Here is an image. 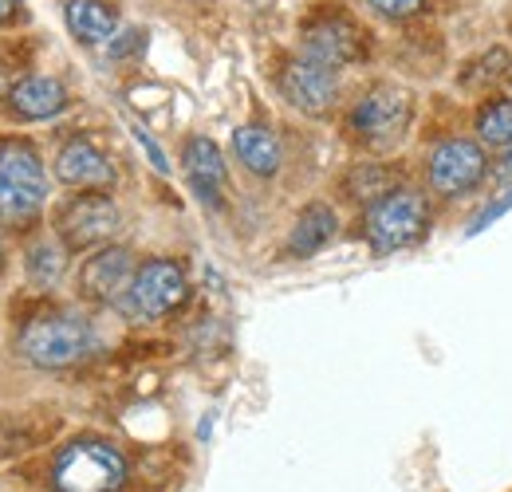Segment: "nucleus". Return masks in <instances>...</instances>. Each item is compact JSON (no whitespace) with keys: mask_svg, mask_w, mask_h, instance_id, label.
Segmentation results:
<instances>
[{"mask_svg":"<svg viewBox=\"0 0 512 492\" xmlns=\"http://www.w3.org/2000/svg\"><path fill=\"white\" fill-rule=\"evenodd\" d=\"M67 28L83 44H111L119 36V16L103 0H67Z\"/></svg>","mask_w":512,"mask_h":492,"instance_id":"15","label":"nucleus"},{"mask_svg":"<svg viewBox=\"0 0 512 492\" xmlns=\"http://www.w3.org/2000/svg\"><path fill=\"white\" fill-rule=\"evenodd\" d=\"M477 134L489 146H512V99H493L477 111Z\"/></svg>","mask_w":512,"mask_h":492,"instance_id":"18","label":"nucleus"},{"mask_svg":"<svg viewBox=\"0 0 512 492\" xmlns=\"http://www.w3.org/2000/svg\"><path fill=\"white\" fill-rule=\"evenodd\" d=\"M509 205H512V189L505 193V197H501V201H493V205H489V209H485V213H481V217L473 221V233H477V229H485V225H489L493 217H501V213H505Z\"/></svg>","mask_w":512,"mask_h":492,"instance_id":"22","label":"nucleus"},{"mask_svg":"<svg viewBox=\"0 0 512 492\" xmlns=\"http://www.w3.org/2000/svg\"><path fill=\"white\" fill-rule=\"evenodd\" d=\"M383 16H390V20H406V16H414L418 8H422V0H371Z\"/></svg>","mask_w":512,"mask_h":492,"instance_id":"21","label":"nucleus"},{"mask_svg":"<svg viewBox=\"0 0 512 492\" xmlns=\"http://www.w3.org/2000/svg\"><path fill=\"white\" fill-rule=\"evenodd\" d=\"M56 174H60V182L83 185V189H107V185H115L111 162H107L91 142H83V138L67 142L64 150H60V158H56Z\"/></svg>","mask_w":512,"mask_h":492,"instance_id":"12","label":"nucleus"},{"mask_svg":"<svg viewBox=\"0 0 512 492\" xmlns=\"http://www.w3.org/2000/svg\"><path fill=\"white\" fill-rule=\"evenodd\" d=\"M186 178L197 189V197L205 205L221 201V185H225V158L209 138H190L186 142Z\"/></svg>","mask_w":512,"mask_h":492,"instance_id":"13","label":"nucleus"},{"mask_svg":"<svg viewBox=\"0 0 512 492\" xmlns=\"http://www.w3.org/2000/svg\"><path fill=\"white\" fill-rule=\"evenodd\" d=\"M91 347V331L83 319L67 315V311H48V315H36L24 335H20V351L36 363V367L60 370L71 367L87 355Z\"/></svg>","mask_w":512,"mask_h":492,"instance_id":"3","label":"nucleus"},{"mask_svg":"<svg viewBox=\"0 0 512 492\" xmlns=\"http://www.w3.org/2000/svg\"><path fill=\"white\" fill-rule=\"evenodd\" d=\"M8 103H12V111H16L20 119H52V115L64 111L67 95L56 79H48V75H28V79H20V83L12 87Z\"/></svg>","mask_w":512,"mask_h":492,"instance_id":"14","label":"nucleus"},{"mask_svg":"<svg viewBox=\"0 0 512 492\" xmlns=\"http://www.w3.org/2000/svg\"><path fill=\"white\" fill-rule=\"evenodd\" d=\"M426 229H430V209H426L422 193H410V189L386 193L367 213V241L383 256L418 245L426 237Z\"/></svg>","mask_w":512,"mask_h":492,"instance_id":"2","label":"nucleus"},{"mask_svg":"<svg viewBox=\"0 0 512 492\" xmlns=\"http://www.w3.org/2000/svg\"><path fill=\"white\" fill-rule=\"evenodd\" d=\"M347 189H351L355 201H383L386 193H394V178L383 166H363V170L351 174Z\"/></svg>","mask_w":512,"mask_h":492,"instance_id":"20","label":"nucleus"},{"mask_svg":"<svg viewBox=\"0 0 512 492\" xmlns=\"http://www.w3.org/2000/svg\"><path fill=\"white\" fill-rule=\"evenodd\" d=\"M48 174L32 146L0 142V221L24 225L44 209Z\"/></svg>","mask_w":512,"mask_h":492,"instance_id":"1","label":"nucleus"},{"mask_svg":"<svg viewBox=\"0 0 512 492\" xmlns=\"http://www.w3.org/2000/svg\"><path fill=\"white\" fill-rule=\"evenodd\" d=\"M134 260H130L127 248H103L95 252L83 272H79V292L95 304H123L130 280H134Z\"/></svg>","mask_w":512,"mask_h":492,"instance_id":"10","label":"nucleus"},{"mask_svg":"<svg viewBox=\"0 0 512 492\" xmlns=\"http://www.w3.org/2000/svg\"><path fill=\"white\" fill-rule=\"evenodd\" d=\"M0 260H4V252H0Z\"/></svg>","mask_w":512,"mask_h":492,"instance_id":"25","label":"nucleus"},{"mask_svg":"<svg viewBox=\"0 0 512 492\" xmlns=\"http://www.w3.org/2000/svg\"><path fill=\"white\" fill-rule=\"evenodd\" d=\"M485 178V150L469 138H446L430 154V185L442 197L469 193L473 185Z\"/></svg>","mask_w":512,"mask_h":492,"instance_id":"7","label":"nucleus"},{"mask_svg":"<svg viewBox=\"0 0 512 492\" xmlns=\"http://www.w3.org/2000/svg\"><path fill=\"white\" fill-rule=\"evenodd\" d=\"M119 209L111 197L103 193H83L75 201H67L60 213V237L67 248H95L111 241L119 233Z\"/></svg>","mask_w":512,"mask_h":492,"instance_id":"6","label":"nucleus"},{"mask_svg":"<svg viewBox=\"0 0 512 492\" xmlns=\"http://www.w3.org/2000/svg\"><path fill=\"white\" fill-rule=\"evenodd\" d=\"M505 166H509V170H512V150H509V158H505Z\"/></svg>","mask_w":512,"mask_h":492,"instance_id":"24","label":"nucleus"},{"mask_svg":"<svg viewBox=\"0 0 512 492\" xmlns=\"http://www.w3.org/2000/svg\"><path fill=\"white\" fill-rule=\"evenodd\" d=\"M233 150H237V158L260 174V178H272L276 170H280V142H276V134L272 130H264V126H241L237 134H233Z\"/></svg>","mask_w":512,"mask_h":492,"instance_id":"16","label":"nucleus"},{"mask_svg":"<svg viewBox=\"0 0 512 492\" xmlns=\"http://www.w3.org/2000/svg\"><path fill=\"white\" fill-rule=\"evenodd\" d=\"M64 276V252L60 245H36L28 252V280L32 284H40V288H52L56 280Z\"/></svg>","mask_w":512,"mask_h":492,"instance_id":"19","label":"nucleus"},{"mask_svg":"<svg viewBox=\"0 0 512 492\" xmlns=\"http://www.w3.org/2000/svg\"><path fill=\"white\" fill-rule=\"evenodd\" d=\"M12 12H16V0H0V24H4Z\"/></svg>","mask_w":512,"mask_h":492,"instance_id":"23","label":"nucleus"},{"mask_svg":"<svg viewBox=\"0 0 512 492\" xmlns=\"http://www.w3.org/2000/svg\"><path fill=\"white\" fill-rule=\"evenodd\" d=\"M335 213L327 209V205H308L304 213H300V221H296V229H292V256H316L331 237H335Z\"/></svg>","mask_w":512,"mask_h":492,"instance_id":"17","label":"nucleus"},{"mask_svg":"<svg viewBox=\"0 0 512 492\" xmlns=\"http://www.w3.org/2000/svg\"><path fill=\"white\" fill-rule=\"evenodd\" d=\"M410 123V95L394 91V87H379L367 99H359V107L351 111V126L355 134H363L367 142H394Z\"/></svg>","mask_w":512,"mask_h":492,"instance_id":"8","label":"nucleus"},{"mask_svg":"<svg viewBox=\"0 0 512 492\" xmlns=\"http://www.w3.org/2000/svg\"><path fill=\"white\" fill-rule=\"evenodd\" d=\"M186 300V272L174 260H150L134 272L123 311L134 319H162Z\"/></svg>","mask_w":512,"mask_h":492,"instance_id":"5","label":"nucleus"},{"mask_svg":"<svg viewBox=\"0 0 512 492\" xmlns=\"http://www.w3.org/2000/svg\"><path fill=\"white\" fill-rule=\"evenodd\" d=\"M127 481V461L103 441H75L56 461L60 492H119Z\"/></svg>","mask_w":512,"mask_h":492,"instance_id":"4","label":"nucleus"},{"mask_svg":"<svg viewBox=\"0 0 512 492\" xmlns=\"http://www.w3.org/2000/svg\"><path fill=\"white\" fill-rule=\"evenodd\" d=\"M280 91L292 107L308 111V115H323L331 103H335V67H323L316 60H292L284 71H280Z\"/></svg>","mask_w":512,"mask_h":492,"instance_id":"9","label":"nucleus"},{"mask_svg":"<svg viewBox=\"0 0 512 492\" xmlns=\"http://www.w3.org/2000/svg\"><path fill=\"white\" fill-rule=\"evenodd\" d=\"M304 56L323 63V67H339V63L359 56V32L355 24H347L343 16H327L320 24L308 28L304 36Z\"/></svg>","mask_w":512,"mask_h":492,"instance_id":"11","label":"nucleus"}]
</instances>
